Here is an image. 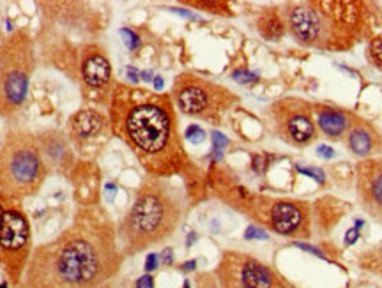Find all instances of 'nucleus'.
<instances>
[{"label":"nucleus","instance_id":"f257e3e1","mask_svg":"<svg viewBox=\"0 0 382 288\" xmlns=\"http://www.w3.org/2000/svg\"><path fill=\"white\" fill-rule=\"evenodd\" d=\"M119 262L108 219L83 212L57 239L32 249L18 288H97Z\"/></svg>","mask_w":382,"mask_h":288},{"label":"nucleus","instance_id":"f03ea898","mask_svg":"<svg viewBox=\"0 0 382 288\" xmlns=\"http://www.w3.org/2000/svg\"><path fill=\"white\" fill-rule=\"evenodd\" d=\"M110 122L113 133L152 175H174L188 163L174 103L165 94L117 85L112 92Z\"/></svg>","mask_w":382,"mask_h":288},{"label":"nucleus","instance_id":"7ed1b4c3","mask_svg":"<svg viewBox=\"0 0 382 288\" xmlns=\"http://www.w3.org/2000/svg\"><path fill=\"white\" fill-rule=\"evenodd\" d=\"M186 212L184 198L168 182L154 179L136 193L119 226L126 253L133 255L172 237Z\"/></svg>","mask_w":382,"mask_h":288},{"label":"nucleus","instance_id":"20e7f679","mask_svg":"<svg viewBox=\"0 0 382 288\" xmlns=\"http://www.w3.org/2000/svg\"><path fill=\"white\" fill-rule=\"evenodd\" d=\"M48 177V165L37 136L9 129L0 145V191L14 198L34 196Z\"/></svg>","mask_w":382,"mask_h":288},{"label":"nucleus","instance_id":"39448f33","mask_svg":"<svg viewBox=\"0 0 382 288\" xmlns=\"http://www.w3.org/2000/svg\"><path fill=\"white\" fill-rule=\"evenodd\" d=\"M32 71V41L18 30L0 46V117L7 119L23 106Z\"/></svg>","mask_w":382,"mask_h":288},{"label":"nucleus","instance_id":"423d86ee","mask_svg":"<svg viewBox=\"0 0 382 288\" xmlns=\"http://www.w3.org/2000/svg\"><path fill=\"white\" fill-rule=\"evenodd\" d=\"M320 2L297 4L287 11V25L294 38L308 46H329L336 38V23L347 21L354 14V4L341 2Z\"/></svg>","mask_w":382,"mask_h":288},{"label":"nucleus","instance_id":"0eeeda50","mask_svg":"<svg viewBox=\"0 0 382 288\" xmlns=\"http://www.w3.org/2000/svg\"><path fill=\"white\" fill-rule=\"evenodd\" d=\"M174 99L182 113L203 121L218 122L235 103L228 88L191 73L179 75L174 83Z\"/></svg>","mask_w":382,"mask_h":288},{"label":"nucleus","instance_id":"6e6552de","mask_svg":"<svg viewBox=\"0 0 382 288\" xmlns=\"http://www.w3.org/2000/svg\"><path fill=\"white\" fill-rule=\"evenodd\" d=\"M30 239V221L22 209V200L18 198L11 204L0 226V267L16 287L32 255Z\"/></svg>","mask_w":382,"mask_h":288},{"label":"nucleus","instance_id":"1a4fd4ad","mask_svg":"<svg viewBox=\"0 0 382 288\" xmlns=\"http://www.w3.org/2000/svg\"><path fill=\"white\" fill-rule=\"evenodd\" d=\"M276 131L281 140L292 145H306L315 138L313 108L297 99H281L271 108Z\"/></svg>","mask_w":382,"mask_h":288},{"label":"nucleus","instance_id":"9d476101","mask_svg":"<svg viewBox=\"0 0 382 288\" xmlns=\"http://www.w3.org/2000/svg\"><path fill=\"white\" fill-rule=\"evenodd\" d=\"M264 219H266L264 223H267L274 232L281 235L306 233L308 216H306V207L303 204L289 200L272 202L266 209Z\"/></svg>","mask_w":382,"mask_h":288},{"label":"nucleus","instance_id":"9b49d317","mask_svg":"<svg viewBox=\"0 0 382 288\" xmlns=\"http://www.w3.org/2000/svg\"><path fill=\"white\" fill-rule=\"evenodd\" d=\"M358 189L364 209L382 219V161H364L359 166Z\"/></svg>","mask_w":382,"mask_h":288},{"label":"nucleus","instance_id":"f8f14e48","mask_svg":"<svg viewBox=\"0 0 382 288\" xmlns=\"http://www.w3.org/2000/svg\"><path fill=\"white\" fill-rule=\"evenodd\" d=\"M82 80L90 88H105L112 80V64L105 51H87L82 59Z\"/></svg>","mask_w":382,"mask_h":288},{"label":"nucleus","instance_id":"ddd939ff","mask_svg":"<svg viewBox=\"0 0 382 288\" xmlns=\"http://www.w3.org/2000/svg\"><path fill=\"white\" fill-rule=\"evenodd\" d=\"M239 287L241 288H274L276 276L262 262L244 256L239 265Z\"/></svg>","mask_w":382,"mask_h":288},{"label":"nucleus","instance_id":"4468645a","mask_svg":"<svg viewBox=\"0 0 382 288\" xmlns=\"http://www.w3.org/2000/svg\"><path fill=\"white\" fill-rule=\"evenodd\" d=\"M315 112H317V124L320 131L333 140L343 136L350 125L354 124V122H350L349 113L343 112V110H338V108L317 106Z\"/></svg>","mask_w":382,"mask_h":288},{"label":"nucleus","instance_id":"2eb2a0df","mask_svg":"<svg viewBox=\"0 0 382 288\" xmlns=\"http://www.w3.org/2000/svg\"><path fill=\"white\" fill-rule=\"evenodd\" d=\"M106 124V119L96 110H82L74 113L71 119V131L76 138L89 140L97 136L103 131Z\"/></svg>","mask_w":382,"mask_h":288},{"label":"nucleus","instance_id":"dca6fc26","mask_svg":"<svg viewBox=\"0 0 382 288\" xmlns=\"http://www.w3.org/2000/svg\"><path fill=\"white\" fill-rule=\"evenodd\" d=\"M375 142H377V135L373 133V129L364 122H354L350 125L349 136H347V144L349 149L361 158H366L375 150Z\"/></svg>","mask_w":382,"mask_h":288},{"label":"nucleus","instance_id":"f3484780","mask_svg":"<svg viewBox=\"0 0 382 288\" xmlns=\"http://www.w3.org/2000/svg\"><path fill=\"white\" fill-rule=\"evenodd\" d=\"M260 32L266 36L267 39H280L285 32V25L280 18L276 16V13H269L262 18V21L258 23Z\"/></svg>","mask_w":382,"mask_h":288},{"label":"nucleus","instance_id":"a211bd4d","mask_svg":"<svg viewBox=\"0 0 382 288\" xmlns=\"http://www.w3.org/2000/svg\"><path fill=\"white\" fill-rule=\"evenodd\" d=\"M370 57H372L373 64L377 65L379 69H382V36L372 39V42H370Z\"/></svg>","mask_w":382,"mask_h":288},{"label":"nucleus","instance_id":"6ab92c4d","mask_svg":"<svg viewBox=\"0 0 382 288\" xmlns=\"http://www.w3.org/2000/svg\"><path fill=\"white\" fill-rule=\"evenodd\" d=\"M184 138L189 140L191 144H202L203 140H205V131L197 124H191L186 127V133H184Z\"/></svg>","mask_w":382,"mask_h":288},{"label":"nucleus","instance_id":"aec40b11","mask_svg":"<svg viewBox=\"0 0 382 288\" xmlns=\"http://www.w3.org/2000/svg\"><path fill=\"white\" fill-rule=\"evenodd\" d=\"M120 36H122V41L126 42V46L129 50H136L140 46V38L133 30H129V28H120Z\"/></svg>","mask_w":382,"mask_h":288},{"label":"nucleus","instance_id":"412c9836","mask_svg":"<svg viewBox=\"0 0 382 288\" xmlns=\"http://www.w3.org/2000/svg\"><path fill=\"white\" fill-rule=\"evenodd\" d=\"M267 237H269V235H267L266 230H262V228L255 226V225L248 226V228H246V232H244V239H246V241H253V239H260V241H266Z\"/></svg>","mask_w":382,"mask_h":288},{"label":"nucleus","instance_id":"4be33fe9","mask_svg":"<svg viewBox=\"0 0 382 288\" xmlns=\"http://www.w3.org/2000/svg\"><path fill=\"white\" fill-rule=\"evenodd\" d=\"M226 145H228V138H225L221 133L214 131V133H212V149H214V152L218 154V158L221 156V150L225 149Z\"/></svg>","mask_w":382,"mask_h":288},{"label":"nucleus","instance_id":"5701e85b","mask_svg":"<svg viewBox=\"0 0 382 288\" xmlns=\"http://www.w3.org/2000/svg\"><path fill=\"white\" fill-rule=\"evenodd\" d=\"M297 172H299V173H304V175H308V177H313V179H317L318 182H324V179H326V175H324V172H322V170H318V168L301 166V165H297Z\"/></svg>","mask_w":382,"mask_h":288},{"label":"nucleus","instance_id":"b1692460","mask_svg":"<svg viewBox=\"0 0 382 288\" xmlns=\"http://www.w3.org/2000/svg\"><path fill=\"white\" fill-rule=\"evenodd\" d=\"M232 78H234L235 82H239V83H251V82H255V80H257V75L241 69V71H235L234 75H232Z\"/></svg>","mask_w":382,"mask_h":288},{"label":"nucleus","instance_id":"393cba45","mask_svg":"<svg viewBox=\"0 0 382 288\" xmlns=\"http://www.w3.org/2000/svg\"><path fill=\"white\" fill-rule=\"evenodd\" d=\"M157 265H159V255L157 253H149L147 258H145V270L152 272V270L157 269Z\"/></svg>","mask_w":382,"mask_h":288},{"label":"nucleus","instance_id":"a878e982","mask_svg":"<svg viewBox=\"0 0 382 288\" xmlns=\"http://www.w3.org/2000/svg\"><path fill=\"white\" fill-rule=\"evenodd\" d=\"M135 288H154V278L151 274H143L136 279Z\"/></svg>","mask_w":382,"mask_h":288},{"label":"nucleus","instance_id":"bb28decb","mask_svg":"<svg viewBox=\"0 0 382 288\" xmlns=\"http://www.w3.org/2000/svg\"><path fill=\"white\" fill-rule=\"evenodd\" d=\"M159 260H161L165 265H172V264H174V251H172V247H165V249L161 251Z\"/></svg>","mask_w":382,"mask_h":288},{"label":"nucleus","instance_id":"cd10ccee","mask_svg":"<svg viewBox=\"0 0 382 288\" xmlns=\"http://www.w3.org/2000/svg\"><path fill=\"white\" fill-rule=\"evenodd\" d=\"M317 154L324 159H331L333 156H335V150H333L331 147H327V145H320L317 149Z\"/></svg>","mask_w":382,"mask_h":288},{"label":"nucleus","instance_id":"c85d7f7f","mask_svg":"<svg viewBox=\"0 0 382 288\" xmlns=\"http://www.w3.org/2000/svg\"><path fill=\"white\" fill-rule=\"evenodd\" d=\"M295 246L301 247V249H304V251H308V253H313V255L320 256V258H326V255H324V253H322L320 249H317V247L308 246V244H301V242H295Z\"/></svg>","mask_w":382,"mask_h":288},{"label":"nucleus","instance_id":"c756f323","mask_svg":"<svg viewBox=\"0 0 382 288\" xmlns=\"http://www.w3.org/2000/svg\"><path fill=\"white\" fill-rule=\"evenodd\" d=\"M358 239H359L358 228H352V230H349V232H347V235H345V244H347V246H350V244H354Z\"/></svg>","mask_w":382,"mask_h":288},{"label":"nucleus","instance_id":"7c9ffc66","mask_svg":"<svg viewBox=\"0 0 382 288\" xmlns=\"http://www.w3.org/2000/svg\"><path fill=\"white\" fill-rule=\"evenodd\" d=\"M182 272H193L195 269H197V260H188V262H184V264L180 265L179 267Z\"/></svg>","mask_w":382,"mask_h":288},{"label":"nucleus","instance_id":"2f4dec72","mask_svg":"<svg viewBox=\"0 0 382 288\" xmlns=\"http://www.w3.org/2000/svg\"><path fill=\"white\" fill-rule=\"evenodd\" d=\"M128 78L133 82V83H136L140 80V75H138V71L135 69V67H128Z\"/></svg>","mask_w":382,"mask_h":288},{"label":"nucleus","instance_id":"473e14b6","mask_svg":"<svg viewBox=\"0 0 382 288\" xmlns=\"http://www.w3.org/2000/svg\"><path fill=\"white\" fill-rule=\"evenodd\" d=\"M154 88H156V92L163 90V78L161 76H156V78H154Z\"/></svg>","mask_w":382,"mask_h":288},{"label":"nucleus","instance_id":"72a5a7b5","mask_svg":"<svg viewBox=\"0 0 382 288\" xmlns=\"http://www.w3.org/2000/svg\"><path fill=\"white\" fill-rule=\"evenodd\" d=\"M140 76L143 78V82H152V73H151V71H143Z\"/></svg>","mask_w":382,"mask_h":288},{"label":"nucleus","instance_id":"f704fd0d","mask_svg":"<svg viewBox=\"0 0 382 288\" xmlns=\"http://www.w3.org/2000/svg\"><path fill=\"white\" fill-rule=\"evenodd\" d=\"M195 241H197V233H189V237H188V241H186V246H191V244H193V242Z\"/></svg>","mask_w":382,"mask_h":288},{"label":"nucleus","instance_id":"c9c22d12","mask_svg":"<svg viewBox=\"0 0 382 288\" xmlns=\"http://www.w3.org/2000/svg\"><path fill=\"white\" fill-rule=\"evenodd\" d=\"M172 11H175V13H179V14H182V16H188V18H195L193 14L189 13V11H182V9H172Z\"/></svg>","mask_w":382,"mask_h":288},{"label":"nucleus","instance_id":"e433bc0d","mask_svg":"<svg viewBox=\"0 0 382 288\" xmlns=\"http://www.w3.org/2000/svg\"><path fill=\"white\" fill-rule=\"evenodd\" d=\"M182 288H191V285H189L188 279H186V281H184V285H182Z\"/></svg>","mask_w":382,"mask_h":288},{"label":"nucleus","instance_id":"4c0bfd02","mask_svg":"<svg viewBox=\"0 0 382 288\" xmlns=\"http://www.w3.org/2000/svg\"><path fill=\"white\" fill-rule=\"evenodd\" d=\"M0 288H7V283H2L0 285Z\"/></svg>","mask_w":382,"mask_h":288}]
</instances>
